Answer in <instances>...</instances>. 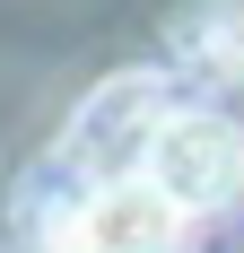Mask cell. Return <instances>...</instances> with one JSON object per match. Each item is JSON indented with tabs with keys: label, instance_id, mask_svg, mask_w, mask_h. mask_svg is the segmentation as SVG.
Instances as JSON below:
<instances>
[{
	"label": "cell",
	"instance_id": "cell-1",
	"mask_svg": "<svg viewBox=\"0 0 244 253\" xmlns=\"http://www.w3.org/2000/svg\"><path fill=\"white\" fill-rule=\"evenodd\" d=\"M140 175L183 218H218V210L244 201V123L218 114V105H174L166 123H157V140H148Z\"/></svg>",
	"mask_w": 244,
	"mask_h": 253
},
{
	"label": "cell",
	"instance_id": "cell-2",
	"mask_svg": "<svg viewBox=\"0 0 244 253\" xmlns=\"http://www.w3.org/2000/svg\"><path fill=\"white\" fill-rule=\"evenodd\" d=\"M183 227L192 218L148 175H122V183L61 192V210L44 227V253H183Z\"/></svg>",
	"mask_w": 244,
	"mask_h": 253
}]
</instances>
